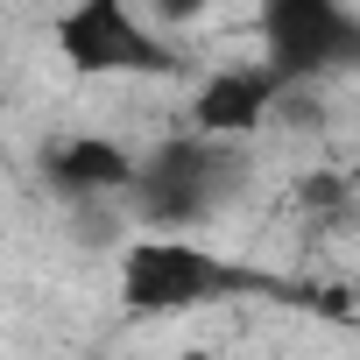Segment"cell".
<instances>
[{"label": "cell", "mask_w": 360, "mask_h": 360, "mask_svg": "<svg viewBox=\"0 0 360 360\" xmlns=\"http://www.w3.org/2000/svg\"><path fill=\"white\" fill-rule=\"evenodd\" d=\"M290 85L255 57V64H226V71H212L205 85H198V99H191V127H205V134H233V141H248L269 113H276V99H283Z\"/></svg>", "instance_id": "5b68a950"}, {"label": "cell", "mask_w": 360, "mask_h": 360, "mask_svg": "<svg viewBox=\"0 0 360 360\" xmlns=\"http://www.w3.org/2000/svg\"><path fill=\"white\" fill-rule=\"evenodd\" d=\"M262 64L297 92L360 71V8L346 0H262Z\"/></svg>", "instance_id": "277c9868"}, {"label": "cell", "mask_w": 360, "mask_h": 360, "mask_svg": "<svg viewBox=\"0 0 360 360\" xmlns=\"http://www.w3.org/2000/svg\"><path fill=\"white\" fill-rule=\"evenodd\" d=\"M50 36L78 78H169L176 71L141 0H64Z\"/></svg>", "instance_id": "3957f363"}, {"label": "cell", "mask_w": 360, "mask_h": 360, "mask_svg": "<svg viewBox=\"0 0 360 360\" xmlns=\"http://www.w3.org/2000/svg\"><path fill=\"white\" fill-rule=\"evenodd\" d=\"M240 191H248V141L184 127V134L155 141L148 155H134L127 205H134V219L148 233H198Z\"/></svg>", "instance_id": "6da1fadb"}, {"label": "cell", "mask_w": 360, "mask_h": 360, "mask_svg": "<svg viewBox=\"0 0 360 360\" xmlns=\"http://www.w3.org/2000/svg\"><path fill=\"white\" fill-rule=\"evenodd\" d=\"M141 8L155 15V22H191V15H205L212 0H141Z\"/></svg>", "instance_id": "52a82bcc"}, {"label": "cell", "mask_w": 360, "mask_h": 360, "mask_svg": "<svg viewBox=\"0 0 360 360\" xmlns=\"http://www.w3.org/2000/svg\"><path fill=\"white\" fill-rule=\"evenodd\" d=\"M43 176L64 191V198H127L134 184V155L106 134H78V141H57L43 155Z\"/></svg>", "instance_id": "8992f818"}, {"label": "cell", "mask_w": 360, "mask_h": 360, "mask_svg": "<svg viewBox=\"0 0 360 360\" xmlns=\"http://www.w3.org/2000/svg\"><path fill=\"white\" fill-rule=\"evenodd\" d=\"M283 283L269 269H248L198 233H141L120 255V311L127 318H191L233 297H276Z\"/></svg>", "instance_id": "7a4b0ae2"}]
</instances>
